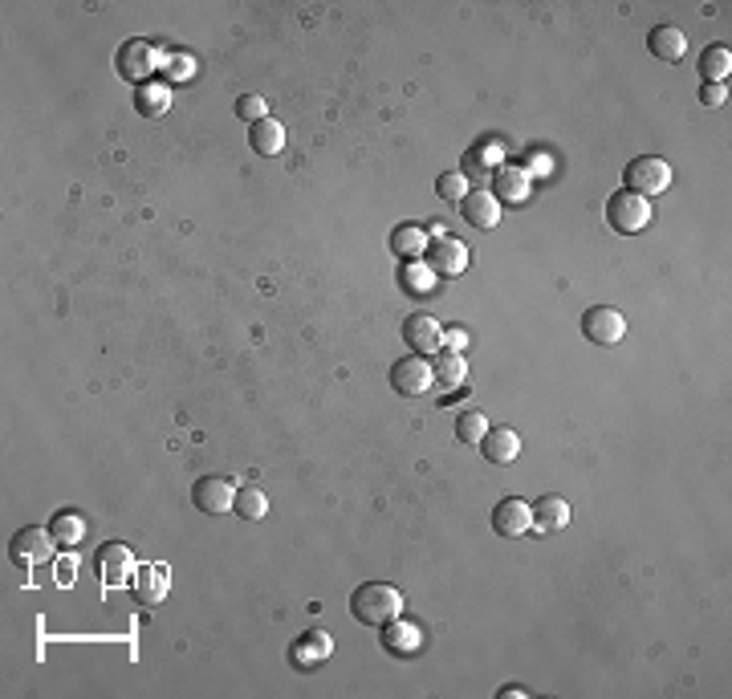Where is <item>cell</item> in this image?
Segmentation results:
<instances>
[{
    "label": "cell",
    "instance_id": "1",
    "mask_svg": "<svg viewBox=\"0 0 732 699\" xmlns=\"http://www.w3.org/2000/svg\"><path fill=\"white\" fill-rule=\"evenodd\" d=\"M403 610H407V598L387 582H366L350 594V614L362 626H383V622L399 618Z\"/></svg>",
    "mask_w": 732,
    "mask_h": 699
},
{
    "label": "cell",
    "instance_id": "2",
    "mask_svg": "<svg viewBox=\"0 0 732 699\" xmlns=\"http://www.w3.org/2000/svg\"><path fill=\"white\" fill-rule=\"evenodd\" d=\"M623 187H627V192H635V196H643V200L663 196L667 187H671V167H667L659 155H639V159L627 163Z\"/></svg>",
    "mask_w": 732,
    "mask_h": 699
},
{
    "label": "cell",
    "instance_id": "3",
    "mask_svg": "<svg viewBox=\"0 0 732 699\" xmlns=\"http://www.w3.org/2000/svg\"><path fill=\"white\" fill-rule=\"evenodd\" d=\"M468 244L448 236V232H432V240H427V252H423V265L432 269L436 277H460L468 269Z\"/></svg>",
    "mask_w": 732,
    "mask_h": 699
},
{
    "label": "cell",
    "instance_id": "4",
    "mask_svg": "<svg viewBox=\"0 0 732 699\" xmlns=\"http://www.w3.org/2000/svg\"><path fill=\"white\" fill-rule=\"evenodd\" d=\"M606 224L615 232H623V236H635V232H643L651 224V204L623 187V192H615L606 200Z\"/></svg>",
    "mask_w": 732,
    "mask_h": 699
},
{
    "label": "cell",
    "instance_id": "5",
    "mask_svg": "<svg viewBox=\"0 0 732 699\" xmlns=\"http://www.w3.org/2000/svg\"><path fill=\"white\" fill-rule=\"evenodd\" d=\"M582 334L594 342V346H619L627 338V317L610 305H594L582 313Z\"/></svg>",
    "mask_w": 732,
    "mask_h": 699
},
{
    "label": "cell",
    "instance_id": "6",
    "mask_svg": "<svg viewBox=\"0 0 732 699\" xmlns=\"http://www.w3.org/2000/svg\"><path fill=\"white\" fill-rule=\"evenodd\" d=\"M135 569H139V561H135L131 545H122V541H106V545L98 549V578H102V586H106V590L127 586V582L135 578Z\"/></svg>",
    "mask_w": 732,
    "mask_h": 699
},
{
    "label": "cell",
    "instance_id": "7",
    "mask_svg": "<svg viewBox=\"0 0 732 699\" xmlns=\"http://www.w3.org/2000/svg\"><path fill=\"white\" fill-rule=\"evenodd\" d=\"M155 66H159V49L151 41L131 37L127 45L118 49V74L127 78V82H135V86H147V78L155 74Z\"/></svg>",
    "mask_w": 732,
    "mask_h": 699
},
{
    "label": "cell",
    "instance_id": "8",
    "mask_svg": "<svg viewBox=\"0 0 732 699\" xmlns=\"http://www.w3.org/2000/svg\"><path fill=\"white\" fill-rule=\"evenodd\" d=\"M399 334H403L407 350H415L419 358L444 350V330H440V322H436L432 313H411V317H403V330Z\"/></svg>",
    "mask_w": 732,
    "mask_h": 699
},
{
    "label": "cell",
    "instance_id": "9",
    "mask_svg": "<svg viewBox=\"0 0 732 699\" xmlns=\"http://www.w3.org/2000/svg\"><path fill=\"white\" fill-rule=\"evenodd\" d=\"M391 387L399 391V395H427L436 387V374H432V362L427 358H419V354H411V358H399L395 366H391Z\"/></svg>",
    "mask_w": 732,
    "mask_h": 699
},
{
    "label": "cell",
    "instance_id": "10",
    "mask_svg": "<svg viewBox=\"0 0 732 699\" xmlns=\"http://www.w3.org/2000/svg\"><path fill=\"white\" fill-rule=\"evenodd\" d=\"M192 500H196L200 513H212V517L232 513L236 484H232L228 476H204V480H196V484H192Z\"/></svg>",
    "mask_w": 732,
    "mask_h": 699
},
{
    "label": "cell",
    "instance_id": "11",
    "mask_svg": "<svg viewBox=\"0 0 732 699\" xmlns=\"http://www.w3.org/2000/svg\"><path fill=\"white\" fill-rule=\"evenodd\" d=\"M53 549H57V541H53V533H49V529H41V525H29V529H21V533L13 537V561H17V565H25V569H33V565L49 561V557H53Z\"/></svg>",
    "mask_w": 732,
    "mask_h": 699
},
{
    "label": "cell",
    "instance_id": "12",
    "mask_svg": "<svg viewBox=\"0 0 732 699\" xmlns=\"http://www.w3.org/2000/svg\"><path fill=\"white\" fill-rule=\"evenodd\" d=\"M167 586H171V569H167L163 561L139 565L135 578H131V594L139 598V606H159L163 594H167Z\"/></svg>",
    "mask_w": 732,
    "mask_h": 699
},
{
    "label": "cell",
    "instance_id": "13",
    "mask_svg": "<svg viewBox=\"0 0 732 699\" xmlns=\"http://www.w3.org/2000/svg\"><path fill=\"white\" fill-rule=\"evenodd\" d=\"M493 529H497L501 537H525V533L533 529V504H529V500H517V496L501 500V504L493 508Z\"/></svg>",
    "mask_w": 732,
    "mask_h": 699
},
{
    "label": "cell",
    "instance_id": "14",
    "mask_svg": "<svg viewBox=\"0 0 732 699\" xmlns=\"http://www.w3.org/2000/svg\"><path fill=\"white\" fill-rule=\"evenodd\" d=\"M493 187H497V204H525L533 192V175L529 167H497L493 171Z\"/></svg>",
    "mask_w": 732,
    "mask_h": 699
},
{
    "label": "cell",
    "instance_id": "15",
    "mask_svg": "<svg viewBox=\"0 0 732 699\" xmlns=\"http://www.w3.org/2000/svg\"><path fill=\"white\" fill-rule=\"evenodd\" d=\"M480 456L488 464H513L521 456V435L513 427H488L480 439Z\"/></svg>",
    "mask_w": 732,
    "mask_h": 699
},
{
    "label": "cell",
    "instance_id": "16",
    "mask_svg": "<svg viewBox=\"0 0 732 699\" xmlns=\"http://www.w3.org/2000/svg\"><path fill=\"white\" fill-rule=\"evenodd\" d=\"M383 651L387 655H415L419 647H423V630L415 626V622H403V614L399 618H391V622H383Z\"/></svg>",
    "mask_w": 732,
    "mask_h": 699
},
{
    "label": "cell",
    "instance_id": "17",
    "mask_svg": "<svg viewBox=\"0 0 732 699\" xmlns=\"http://www.w3.org/2000/svg\"><path fill=\"white\" fill-rule=\"evenodd\" d=\"M460 212L476 228H497L501 224V204H497V196L488 192V187H472V192L460 200Z\"/></svg>",
    "mask_w": 732,
    "mask_h": 699
},
{
    "label": "cell",
    "instance_id": "18",
    "mask_svg": "<svg viewBox=\"0 0 732 699\" xmlns=\"http://www.w3.org/2000/svg\"><path fill=\"white\" fill-rule=\"evenodd\" d=\"M432 374H436V387H440V391H460V387H468V362H464V354H456V350L432 354Z\"/></svg>",
    "mask_w": 732,
    "mask_h": 699
},
{
    "label": "cell",
    "instance_id": "19",
    "mask_svg": "<svg viewBox=\"0 0 732 699\" xmlns=\"http://www.w3.org/2000/svg\"><path fill=\"white\" fill-rule=\"evenodd\" d=\"M570 525V504L562 496H541L533 500V529L537 533H558Z\"/></svg>",
    "mask_w": 732,
    "mask_h": 699
},
{
    "label": "cell",
    "instance_id": "20",
    "mask_svg": "<svg viewBox=\"0 0 732 699\" xmlns=\"http://www.w3.org/2000/svg\"><path fill=\"white\" fill-rule=\"evenodd\" d=\"M647 49H651L659 61H680L684 49H688V37H684V29H676V25H655V29L647 33Z\"/></svg>",
    "mask_w": 732,
    "mask_h": 699
},
{
    "label": "cell",
    "instance_id": "21",
    "mask_svg": "<svg viewBox=\"0 0 732 699\" xmlns=\"http://www.w3.org/2000/svg\"><path fill=\"white\" fill-rule=\"evenodd\" d=\"M249 147H253L257 155H265V159L281 155V151H285V126H281L277 118L253 122V126H249Z\"/></svg>",
    "mask_w": 732,
    "mask_h": 699
},
{
    "label": "cell",
    "instance_id": "22",
    "mask_svg": "<svg viewBox=\"0 0 732 699\" xmlns=\"http://www.w3.org/2000/svg\"><path fill=\"white\" fill-rule=\"evenodd\" d=\"M334 651V639L326 630H310V634H301V639L289 647V659L297 663V667H310V663H322L326 655Z\"/></svg>",
    "mask_w": 732,
    "mask_h": 699
},
{
    "label": "cell",
    "instance_id": "23",
    "mask_svg": "<svg viewBox=\"0 0 732 699\" xmlns=\"http://www.w3.org/2000/svg\"><path fill=\"white\" fill-rule=\"evenodd\" d=\"M49 533H53L57 545L74 549V545H82V537H86V521H82L78 508H61V513H53V521H49Z\"/></svg>",
    "mask_w": 732,
    "mask_h": 699
},
{
    "label": "cell",
    "instance_id": "24",
    "mask_svg": "<svg viewBox=\"0 0 732 699\" xmlns=\"http://www.w3.org/2000/svg\"><path fill=\"white\" fill-rule=\"evenodd\" d=\"M391 252H395V257H403V261H423V252H427V232L415 228V224L395 228V232H391Z\"/></svg>",
    "mask_w": 732,
    "mask_h": 699
},
{
    "label": "cell",
    "instance_id": "25",
    "mask_svg": "<svg viewBox=\"0 0 732 699\" xmlns=\"http://www.w3.org/2000/svg\"><path fill=\"white\" fill-rule=\"evenodd\" d=\"M728 70H732V53H728V45H708V49L700 53V78H704V82L724 86Z\"/></svg>",
    "mask_w": 732,
    "mask_h": 699
},
{
    "label": "cell",
    "instance_id": "26",
    "mask_svg": "<svg viewBox=\"0 0 732 699\" xmlns=\"http://www.w3.org/2000/svg\"><path fill=\"white\" fill-rule=\"evenodd\" d=\"M232 508H236L240 521H261V517H269V496L261 488H253V484H244V488H236Z\"/></svg>",
    "mask_w": 732,
    "mask_h": 699
},
{
    "label": "cell",
    "instance_id": "27",
    "mask_svg": "<svg viewBox=\"0 0 732 699\" xmlns=\"http://www.w3.org/2000/svg\"><path fill=\"white\" fill-rule=\"evenodd\" d=\"M135 106H139L143 118H159V114L171 106V86H163V82L139 86V90H135Z\"/></svg>",
    "mask_w": 732,
    "mask_h": 699
},
{
    "label": "cell",
    "instance_id": "28",
    "mask_svg": "<svg viewBox=\"0 0 732 699\" xmlns=\"http://www.w3.org/2000/svg\"><path fill=\"white\" fill-rule=\"evenodd\" d=\"M497 167H505V147L501 143H480V147H472V159H468V171H476V175H488L493 179V171Z\"/></svg>",
    "mask_w": 732,
    "mask_h": 699
},
{
    "label": "cell",
    "instance_id": "29",
    "mask_svg": "<svg viewBox=\"0 0 732 699\" xmlns=\"http://www.w3.org/2000/svg\"><path fill=\"white\" fill-rule=\"evenodd\" d=\"M399 285L407 289V293H432L436 289V273L427 269L423 261H403V269H399Z\"/></svg>",
    "mask_w": 732,
    "mask_h": 699
},
{
    "label": "cell",
    "instance_id": "30",
    "mask_svg": "<svg viewBox=\"0 0 732 699\" xmlns=\"http://www.w3.org/2000/svg\"><path fill=\"white\" fill-rule=\"evenodd\" d=\"M484 431H488V415L484 411H460L456 415V439L464 443V448H480Z\"/></svg>",
    "mask_w": 732,
    "mask_h": 699
},
{
    "label": "cell",
    "instance_id": "31",
    "mask_svg": "<svg viewBox=\"0 0 732 699\" xmlns=\"http://www.w3.org/2000/svg\"><path fill=\"white\" fill-rule=\"evenodd\" d=\"M464 187H468V175H464V171H444V175L436 179V192H440V200H448V204H460V200L468 196Z\"/></svg>",
    "mask_w": 732,
    "mask_h": 699
},
{
    "label": "cell",
    "instance_id": "32",
    "mask_svg": "<svg viewBox=\"0 0 732 699\" xmlns=\"http://www.w3.org/2000/svg\"><path fill=\"white\" fill-rule=\"evenodd\" d=\"M236 114H240L244 122H261V118H269V106H265L261 94H244V98L236 102Z\"/></svg>",
    "mask_w": 732,
    "mask_h": 699
},
{
    "label": "cell",
    "instance_id": "33",
    "mask_svg": "<svg viewBox=\"0 0 732 699\" xmlns=\"http://www.w3.org/2000/svg\"><path fill=\"white\" fill-rule=\"evenodd\" d=\"M163 70H167L171 78H188V74H192V61H188V53H171V57L163 61Z\"/></svg>",
    "mask_w": 732,
    "mask_h": 699
},
{
    "label": "cell",
    "instance_id": "34",
    "mask_svg": "<svg viewBox=\"0 0 732 699\" xmlns=\"http://www.w3.org/2000/svg\"><path fill=\"white\" fill-rule=\"evenodd\" d=\"M724 98H728L724 86H712V82L700 86V102H704V106H724Z\"/></svg>",
    "mask_w": 732,
    "mask_h": 699
},
{
    "label": "cell",
    "instance_id": "35",
    "mask_svg": "<svg viewBox=\"0 0 732 699\" xmlns=\"http://www.w3.org/2000/svg\"><path fill=\"white\" fill-rule=\"evenodd\" d=\"M444 350L464 354V350H468V334H464V330H456V326H452V330H444Z\"/></svg>",
    "mask_w": 732,
    "mask_h": 699
}]
</instances>
